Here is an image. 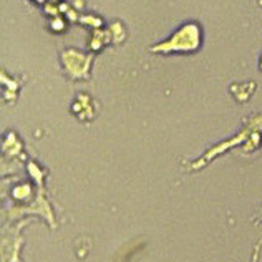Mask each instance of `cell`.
<instances>
[{
  "label": "cell",
  "mask_w": 262,
  "mask_h": 262,
  "mask_svg": "<svg viewBox=\"0 0 262 262\" xmlns=\"http://www.w3.org/2000/svg\"><path fill=\"white\" fill-rule=\"evenodd\" d=\"M201 47V29L198 24H184L181 29H178L166 42L153 47L151 52L155 53H173L181 52L189 53L196 52Z\"/></svg>",
  "instance_id": "obj_1"
},
{
  "label": "cell",
  "mask_w": 262,
  "mask_h": 262,
  "mask_svg": "<svg viewBox=\"0 0 262 262\" xmlns=\"http://www.w3.org/2000/svg\"><path fill=\"white\" fill-rule=\"evenodd\" d=\"M90 62H91L90 57H85L83 53H80L75 48H68L63 53L65 68H68L72 76H88Z\"/></svg>",
  "instance_id": "obj_2"
},
{
  "label": "cell",
  "mask_w": 262,
  "mask_h": 262,
  "mask_svg": "<svg viewBox=\"0 0 262 262\" xmlns=\"http://www.w3.org/2000/svg\"><path fill=\"white\" fill-rule=\"evenodd\" d=\"M52 30H55V32H63L65 30V22H63V19H60V17H55L52 20Z\"/></svg>",
  "instance_id": "obj_3"
},
{
  "label": "cell",
  "mask_w": 262,
  "mask_h": 262,
  "mask_svg": "<svg viewBox=\"0 0 262 262\" xmlns=\"http://www.w3.org/2000/svg\"><path fill=\"white\" fill-rule=\"evenodd\" d=\"M259 65H260V70H262V57H260V63Z\"/></svg>",
  "instance_id": "obj_4"
}]
</instances>
